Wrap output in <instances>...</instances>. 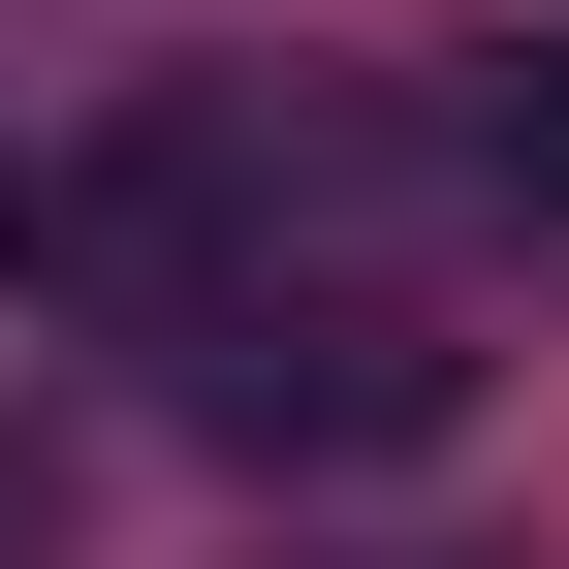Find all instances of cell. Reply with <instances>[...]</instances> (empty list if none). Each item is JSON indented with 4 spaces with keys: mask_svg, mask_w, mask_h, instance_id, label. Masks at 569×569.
<instances>
[{
    "mask_svg": "<svg viewBox=\"0 0 569 569\" xmlns=\"http://www.w3.org/2000/svg\"><path fill=\"white\" fill-rule=\"evenodd\" d=\"M63 284H96L127 348H190V317H253V284H411V127L380 96H317V63H190V96H127L63 190H0Z\"/></svg>",
    "mask_w": 569,
    "mask_h": 569,
    "instance_id": "6da1fadb",
    "label": "cell"
},
{
    "mask_svg": "<svg viewBox=\"0 0 569 569\" xmlns=\"http://www.w3.org/2000/svg\"><path fill=\"white\" fill-rule=\"evenodd\" d=\"M159 411L253 443V475H411V443L475 411V348H443V284H253V317L159 348Z\"/></svg>",
    "mask_w": 569,
    "mask_h": 569,
    "instance_id": "7a4b0ae2",
    "label": "cell"
},
{
    "mask_svg": "<svg viewBox=\"0 0 569 569\" xmlns=\"http://www.w3.org/2000/svg\"><path fill=\"white\" fill-rule=\"evenodd\" d=\"M443 190L569 284V32H475V63H443Z\"/></svg>",
    "mask_w": 569,
    "mask_h": 569,
    "instance_id": "3957f363",
    "label": "cell"
}]
</instances>
